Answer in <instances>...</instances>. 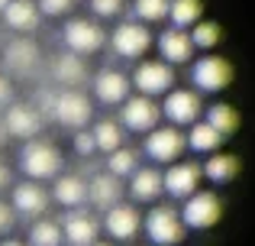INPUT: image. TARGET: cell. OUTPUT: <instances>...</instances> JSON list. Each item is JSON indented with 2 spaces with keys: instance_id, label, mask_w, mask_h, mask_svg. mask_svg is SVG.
Returning a JSON list of instances; mask_svg holds the SVG:
<instances>
[{
  "instance_id": "obj_1",
  "label": "cell",
  "mask_w": 255,
  "mask_h": 246,
  "mask_svg": "<svg viewBox=\"0 0 255 246\" xmlns=\"http://www.w3.org/2000/svg\"><path fill=\"white\" fill-rule=\"evenodd\" d=\"M42 97V110H49L52 120L71 130H87V123L94 120V104L81 88H62L55 94H39Z\"/></svg>"
},
{
  "instance_id": "obj_2",
  "label": "cell",
  "mask_w": 255,
  "mask_h": 246,
  "mask_svg": "<svg viewBox=\"0 0 255 246\" xmlns=\"http://www.w3.org/2000/svg\"><path fill=\"white\" fill-rule=\"evenodd\" d=\"M62 152H58L55 143H49V139H26L23 143V152H19V169H23V175L29 178V182H49V178H58L62 175Z\"/></svg>"
},
{
  "instance_id": "obj_3",
  "label": "cell",
  "mask_w": 255,
  "mask_h": 246,
  "mask_svg": "<svg viewBox=\"0 0 255 246\" xmlns=\"http://www.w3.org/2000/svg\"><path fill=\"white\" fill-rule=\"evenodd\" d=\"M142 234L149 237L152 246H178L184 240L187 227H184V221H181L178 208H171V204H155V208L142 217Z\"/></svg>"
},
{
  "instance_id": "obj_4",
  "label": "cell",
  "mask_w": 255,
  "mask_h": 246,
  "mask_svg": "<svg viewBox=\"0 0 255 246\" xmlns=\"http://www.w3.org/2000/svg\"><path fill=\"white\" fill-rule=\"evenodd\" d=\"M174 81H178V68H171L162 58H142L129 78V84H136L142 97L168 94V91H174Z\"/></svg>"
},
{
  "instance_id": "obj_5",
  "label": "cell",
  "mask_w": 255,
  "mask_h": 246,
  "mask_svg": "<svg viewBox=\"0 0 255 246\" xmlns=\"http://www.w3.org/2000/svg\"><path fill=\"white\" fill-rule=\"evenodd\" d=\"M62 42L65 49L71 52V55H94V52L104 49L107 42V32L100 23H94V19H84V16H75L68 19V23L62 26Z\"/></svg>"
},
{
  "instance_id": "obj_6",
  "label": "cell",
  "mask_w": 255,
  "mask_h": 246,
  "mask_svg": "<svg viewBox=\"0 0 255 246\" xmlns=\"http://www.w3.org/2000/svg\"><path fill=\"white\" fill-rule=\"evenodd\" d=\"M110 49L117 52V58H126V62H142L152 49V29L145 23H120L117 29L110 32Z\"/></svg>"
},
{
  "instance_id": "obj_7",
  "label": "cell",
  "mask_w": 255,
  "mask_h": 246,
  "mask_svg": "<svg viewBox=\"0 0 255 246\" xmlns=\"http://www.w3.org/2000/svg\"><path fill=\"white\" fill-rule=\"evenodd\" d=\"M178 214H181V221H184V227L210 230V227H217L220 217H223V201H220L217 191H194V195L181 204Z\"/></svg>"
},
{
  "instance_id": "obj_8",
  "label": "cell",
  "mask_w": 255,
  "mask_h": 246,
  "mask_svg": "<svg viewBox=\"0 0 255 246\" xmlns=\"http://www.w3.org/2000/svg\"><path fill=\"white\" fill-rule=\"evenodd\" d=\"M191 81L197 94H217V91L230 88L233 81V65L220 55H204L191 65Z\"/></svg>"
},
{
  "instance_id": "obj_9",
  "label": "cell",
  "mask_w": 255,
  "mask_h": 246,
  "mask_svg": "<svg viewBox=\"0 0 255 246\" xmlns=\"http://www.w3.org/2000/svg\"><path fill=\"white\" fill-rule=\"evenodd\" d=\"M187 143L184 133L178 126H155L152 133H145V156L152 159L155 165H171L184 156Z\"/></svg>"
},
{
  "instance_id": "obj_10",
  "label": "cell",
  "mask_w": 255,
  "mask_h": 246,
  "mask_svg": "<svg viewBox=\"0 0 255 246\" xmlns=\"http://www.w3.org/2000/svg\"><path fill=\"white\" fill-rule=\"evenodd\" d=\"M200 182H204V169L197 162H171L168 169L162 172V185H165V195L174 198V201H187L194 191H200Z\"/></svg>"
},
{
  "instance_id": "obj_11",
  "label": "cell",
  "mask_w": 255,
  "mask_h": 246,
  "mask_svg": "<svg viewBox=\"0 0 255 246\" xmlns=\"http://www.w3.org/2000/svg\"><path fill=\"white\" fill-rule=\"evenodd\" d=\"M104 230L110 234L113 243H132L142 234V214H139L136 204H113L110 211H104Z\"/></svg>"
},
{
  "instance_id": "obj_12",
  "label": "cell",
  "mask_w": 255,
  "mask_h": 246,
  "mask_svg": "<svg viewBox=\"0 0 255 246\" xmlns=\"http://www.w3.org/2000/svg\"><path fill=\"white\" fill-rule=\"evenodd\" d=\"M158 117H162V107L152 97L136 94L120 104V126H126L129 133H152L158 126Z\"/></svg>"
},
{
  "instance_id": "obj_13",
  "label": "cell",
  "mask_w": 255,
  "mask_h": 246,
  "mask_svg": "<svg viewBox=\"0 0 255 246\" xmlns=\"http://www.w3.org/2000/svg\"><path fill=\"white\" fill-rule=\"evenodd\" d=\"M162 114H165V120L171 126H178V130L181 126H194L200 120V114H204V101H200L197 91L178 88V91H168V94H165Z\"/></svg>"
},
{
  "instance_id": "obj_14",
  "label": "cell",
  "mask_w": 255,
  "mask_h": 246,
  "mask_svg": "<svg viewBox=\"0 0 255 246\" xmlns=\"http://www.w3.org/2000/svg\"><path fill=\"white\" fill-rule=\"evenodd\" d=\"M49 204H52V195L39 182H29V178L13 185V191H10V208L16 211V217H29V221L45 217L49 214Z\"/></svg>"
},
{
  "instance_id": "obj_15",
  "label": "cell",
  "mask_w": 255,
  "mask_h": 246,
  "mask_svg": "<svg viewBox=\"0 0 255 246\" xmlns=\"http://www.w3.org/2000/svg\"><path fill=\"white\" fill-rule=\"evenodd\" d=\"M42 114H39V107H32V104H10L3 114V130L6 136H16V139H36L39 133H42Z\"/></svg>"
},
{
  "instance_id": "obj_16",
  "label": "cell",
  "mask_w": 255,
  "mask_h": 246,
  "mask_svg": "<svg viewBox=\"0 0 255 246\" xmlns=\"http://www.w3.org/2000/svg\"><path fill=\"white\" fill-rule=\"evenodd\" d=\"M62 237L68 246H91L100 240V221L84 208L68 211L62 221Z\"/></svg>"
},
{
  "instance_id": "obj_17",
  "label": "cell",
  "mask_w": 255,
  "mask_h": 246,
  "mask_svg": "<svg viewBox=\"0 0 255 246\" xmlns=\"http://www.w3.org/2000/svg\"><path fill=\"white\" fill-rule=\"evenodd\" d=\"M129 78H126V71H117V68H104L97 71V78H94V97H97L104 107H120V104L129 97Z\"/></svg>"
},
{
  "instance_id": "obj_18",
  "label": "cell",
  "mask_w": 255,
  "mask_h": 246,
  "mask_svg": "<svg viewBox=\"0 0 255 246\" xmlns=\"http://www.w3.org/2000/svg\"><path fill=\"white\" fill-rule=\"evenodd\" d=\"M123 201V182L113 178L110 172H97L87 182V204L94 211H110L113 204Z\"/></svg>"
},
{
  "instance_id": "obj_19",
  "label": "cell",
  "mask_w": 255,
  "mask_h": 246,
  "mask_svg": "<svg viewBox=\"0 0 255 246\" xmlns=\"http://www.w3.org/2000/svg\"><path fill=\"white\" fill-rule=\"evenodd\" d=\"M155 45H158L162 62H168L171 68L187 65L194 58V42H191V36H187V29H165L162 36L155 39Z\"/></svg>"
},
{
  "instance_id": "obj_20",
  "label": "cell",
  "mask_w": 255,
  "mask_h": 246,
  "mask_svg": "<svg viewBox=\"0 0 255 246\" xmlns=\"http://www.w3.org/2000/svg\"><path fill=\"white\" fill-rule=\"evenodd\" d=\"M3 23H6V29L19 32V36H29V32L39 29L42 13H39L36 0H10L3 6Z\"/></svg>"
},
{
  "instance_id": "obj_21",
  "label": "cell",
  "mask_w": 255,
  "mask_h": 246,
  "mask_svg": "<svg viewBox=\"0 0 255 246\" xmlns=\"http://www.w3.org/2000/svg\"><path fill=\"white\" fill-rule=\"evenodd\" d=\"M52 201L62 204L65 211L87 208V182L78 175V172H71V175H58L55 185H52Z\"/></svg>"
},
{
  "instance_id": "obj_22",
  "label": "cell",
  "mask_w": 255,
  "mask_h": 246,
  "mask_svg": "<svg viewBox=\"0 0 255 246\" xmlns=\"http://www.w3.org/2000/svg\"><path fill=\"white\" fill-rule=\"evenodd\" d=\"M165 195V185H162V172L152 169V165H139L136 172L129 175V198L132 201H142V204H155L158 198Z\"/></svg>"
},
{
  "instance_id": "obj_23",
  "label": "cell",
  "mask_w": 255,
  "mask_h": 246,
  "mask_svg": "<svg viewBox=\"0 0 255 246\" xmlns=\"http://www.w3.org/2000/svg\"><path fill=\"white\" fill-rule=\"evenodd\" d=\"M187 149L191 152H200V156H213V152H220V146H223V136H220L217 130H213L207 120H197L194 126H187V136H184Z\"/></svg>"
},
{
  "instance_id": "obj_24",
  "label": "cell",
  "mask_w": 255,
  "mask_h": 246,
  "mask_svg": "<svg viewBox=\"0 0 255 246\" xmlns=\"http://www.w3.org/2000/svg\"><path fill=\"white\" fill-rule=\"evenodd\" d=\"M200 169H204V178H210L213 185H230L239 175V159L230 152H213V156H207Z\"/></svg>"
},
{
  "instance_id": "obj_25",
  "label": "cell",
  "mask_w": 255,
  "mask_h": 246,
  "mask_svg": "<svg viewBox=\"0 0 255 246\" xmlns=\"http://www.w3.org/2000/svg\"><path fill=\"white\" fill-rule=\"evenodd\" d=\"M3 58H6V65H10L13 71H19V75H29V71L36 68V62H39V49L29 42V39H16V42L6 45Z\"/></svg>"
},
{
  "instance_id": "obj_26",
  "label": "cell",
  "mask_w": 255,
  "mask_h": 246,
  "mask_svg": "<svg viewBox=\"0 0 255 246\" xmlns=\"http://www.w3.org/2000/svg\"><path fill=\"white\" fill-rule=\"evenodd\" d=\"M52 75L58 78V81L65 84V88H78V84L87 78V65L81 55H71V52H65V55L55 58V65H52Z\"/></svg>"
},
{
  "instance_id": "obj_27",
  "label": "cell",
  "mask_w": 255,
  "mask_h": 246,
  "mask_svg": "<svg viewBox=\"0 0 255 246\" xmlns=\"http://www.w3.org/2000/svg\"><path fill=\"white\" fill-rule=\"evenodd\" d=\"M91 136H94V146H97V152H107V156H110V152H117L120 146H123V139H126L120 120H110V117L94 123V126H91Z\"/></svg>"
},
{
  "instance_id": "obj_28",
  "label": "cell",
  "mask_w": 255,
  "mask_h": 246,
  "mask_svg": "<svg viewBox=\"0 0 255 246\" xmlns=\"http://www.w3.org/2000/svg\"><path fill=\"white\" fill-rule=\"evenodd\" d=\"M29 246H62L65 237H62V224L52 221V217H36L29 224Z\"/></svg>"
},
{
  "instance_id": "obj_29",
  "label": "cell",
  "mask_w": 255,
  "mask_h": 246,
  "mask_svg": "<svg viewBox=\"0 0 255 246\" xmlns=\"http://www.w3.org/2000/svg\"><path fill=\"white\" fill-rule=\"evenodd\" d=\"M200 16H204V3L200 0H171V6H168L171 29H191L194 23H200Z\"/></svg>"
},
{
  "instance_id": "obj_30",
  "label": "cell",
  "mask_w": 255,
  "mask_h": 246,
  "mask_svg": "<svg viewBox=\"0 0 255 246\" xmlns=\"http://www.w3.org/2000/svg\"><path fill=\"white\" fill-rule=\"evenodd\" d=\"M204 120L210 123L223 139H226V136H233V133L239 130V114L230 107V104H210V107H207V117H204Z\"/></svg>"
},
{
  "instance_id": "obj_31",
  "label": "cell",
  "mask_w": 255,
  "mask_h": 246,
  "mask_svg": "<svg viewBox=\"0 0 255 246\" xmlns=\"http://www.w3.org/2000/svg\"><path fill=\"white\" fill-rule=\"evenodd\" d=\"M136 169H139V152L132 149V146H120L117 152L107 156V172H110L113 178H120V182L129 178Z\"/></svg>"
},
{
  "instance_id": "obj_32",
  "label": "cell",
  "mask_w": 255,
  "mask_h": 246,
  "mask_svg": "<svg viewBox=\"0 0 255 246\" xmlns=\"http://www.w3.org/2000/svg\"><path fill=\"white\" fill-rule=\"evenodd\" d=\"M168 6L171 0H132V13L139 23H162L168 19Z\"/></svg>"
},
{
  "instance_id": "obj_33",
  "label": "cell",
  "mask_w": 255,
  "mask_h": 246,
  "mask_svg": "<svg viewBox=\"0 0 255 246\" xmlns=\"http://www.w3.org/2000/svg\"><path fill=\"white\" fill-rule=\"evenodd\" d=\"M187 36H191L194 49H217V42L223 39V32H220L217 23H194Z\"/></svg>"
},
{
  "instance_id": "obj_34",
  "label": "cell",
  "mask_w": 255,
  "mask_h": 246,
  "mask_svg": "<svg viewBox=\"0 0 255 246\" xmlns=\"http://www.w3.org/2000/svg\"><path fill=\"white\" fill-rule=\"evenodd\" d=\"M75 3L78 0H36L42 16H68V13L75 10Z\"/></svg>"
},
{
  "instance_id": "obj_35",
  "label": "cell",
  "mask_w": 255,
  "mask_h": 246,
  "mask_svg": "<svg viewBox=\"0 0 255 246\" xmlns=\"http://www.w3.org/2000/svg\"><path fill=\"white\" fill-rule=\"evenodd\" d=\"M123 6H126V0H91L94 16H100V19H117L123 13Z\"/></svg>"
},
{
  "instance_id": "obj_36",
  "label": "cell",
  "mask_w": 255,
  "mask_h": 246,
  "mask_svg": "<svg viewBox=\"0 0 255 246\" xmlns=\"http://www.w3.org/2000/svg\"><path fill=\"white\" fill-rule=\"evenodd\" d=\"M75 152H78V156H84V159L97 156V146H94L91 130H75Z\"/></svg>"
},
{
  "instance_id": "obj_37",
  "label": "cell",
  "mask_w": 255,
  "mask_h": 246,
  "mask_svg": "<svg viewBox=\"0 0 255 246\" xmlns=\"http://www.w3.org/2000/svg\"><path fill=\"white\" fill-rule=\"evenodd\" d=\"M16 227V211L10 208V201H0V237H6Z\"/></svg>"
},
{
  "instance_id": "obj_38",
  "label": "cell",
  "mask_w": 255,
  "mask_h": 246,
  "mask_svg": "<svg viewBox=\"0 0 255 246\" xmlns=\"http://www.w3.org/2000/svg\"><path fill=\"white\" fill-rule=\"evenodd\" d=\"M13 101H16V97H13V84H10V78H3V75H0V110H3V107H10Z\"/></svg>"
},
{
  "instance_id": "obj_39",
  "label": "cell",
  "mask_w": 255,
  "mask_h": 246,
  "mask_svg": "<svg viewBox=\"0 0 255 246\" xmlns=\"http://www.w3.org/2000/svg\"><path fill=\"white\" fill-rule=\"evenodd\" d=\"M10 165H6L3 162V156H0V191H3V188H10Z\"/></svg>"
},
{
  "instance_id": "obj_40",
  "label": "cell",
  "mask_w": 255,
  "mask_h": 246,
  "mask_svg": "<svg viewBox=\"0 0 255 246\" xmlns=\"http://www.w3.org/2000/svg\"><path fill=\"white\" fill-rule=\"evenodd\" d=\"M0 246H29V243H23V240H3Z\"/></svg>"
},
{
  "instance_id": "obj_41",
  "label": "cell",
  "mask_w": 255,
  "mask_h": 246,
  "mask_svg": "<svg viewBox=\"0 0 255 246\" xmlns=\"http://www.w3.org/2000/svg\"><path fill=\"white\" fill-rule=\"evenodd\" d=\"M6 139V130H3V117H0V143Z\"/></svg>"
},
{
  "instance_id": "obj_42",
  "label": "cell",
  "mask_w": 255,
  "mask_h": 246,
  "mask_svg": "<svg viewBox=\"0 0 255 246\" xmlns=\"http://www.w3.org/2000/svg\"><path fill=\"white\" fill-rule=\"evenodd\" d=\"M91 246H117V243H104V240H97V243H91Z\"/></svg>"
},
{
  "instance_id": "obj_43",
  "label": "cell",
  "mask_w": 255,
  "mask_h": 246,
  "mask_svg": "<svg viewBox=\"0 0 255 246\" xmlns=\"http://www.w3.org/2000/svg\"><path fill=\"white\" fill-rule=\"evenodd\" d=\"M6 3H10V0H0V13H3V6H6Z\"/></svg>"
}]
</instances>
